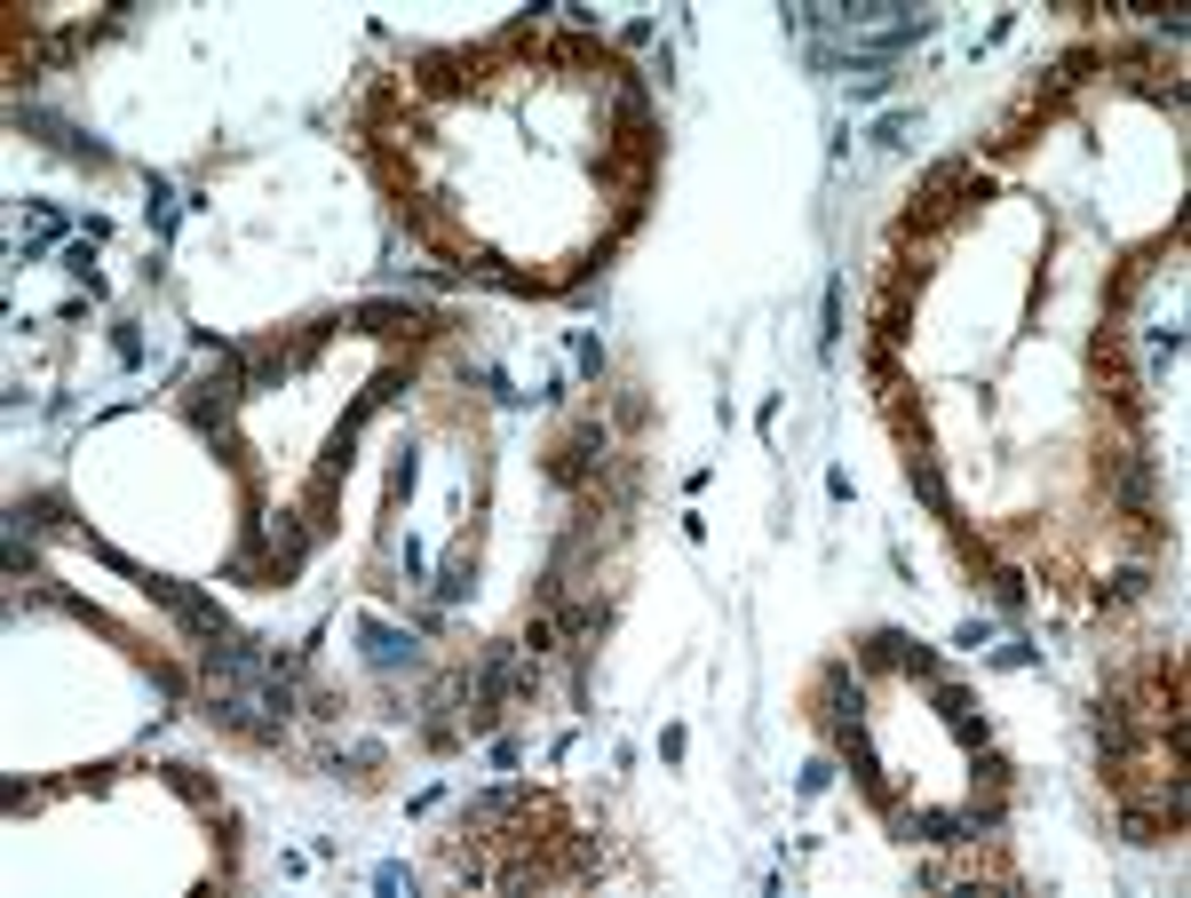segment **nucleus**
<instances>
[{"label": "nucleus", "instance_id": "1", "mask_svg": "<svg viewBox=\"0 0 1191 898\" xmlns=\"http://www.w3.org/2000/svg\"><path fill=\"white\" fill-rule=\"evenodd\" d=\"M366 660H373V669H414V637L373 620V628H366Z\"/></svg>", "mask_w": 1191, "mask_h": 898}, {"label": "nucleus", "instance_id": "3", "mask_svg": "<svg viewBox=\"0 0 1191 898\" xmlns=\"http://www.w3.org/2000/svg\"><path fill=\"white\" fill-rule=\"evenodd\" d=\"M366 326H373V335H422L429 318H422V311H397V303H373V311H366Z\"/></svg>", "mask_w": 1191, "mask_h": 898}, {"label": "nucleus", "instance_id": "4", "mask_svg": "<svg viewBox=\"0 0 1191 898\" xmlns=\"http://www.w3.org/2000/svg\"><path fill=\"white\" fill-rule=\"evenodd\" d=\"M819 343H827V350H834V343H842V279H834V287H827V326H819Z\"/></svg>", "mask_w": 1191, "mask_h": 898}, {"label": "nucleus", "instance_id": "5", "mask_svg": "<svg viewBox=\"0 0 1191 898\" xmlns=\"http://www.w3.org/2000/svg\"><path fill=\"white\" fill-rule=\"evenodd\" d=\"M913 136V112H881V127H874V144H906Z\"/></svg>", "mask_w": 1191, "mask_h": 898}, {"label": "nucleus", "instance_id": "2", "mask_svg": "<svg viewBox=\"0 0 1191 898\" xmlns=\"http://www.w3.org/2000/svg\"><path fill=\"white\" fill-rule=\"evenodd\" d=\"M906 485H913V493H922V502H930L937 517L953 509V502H945V478H937V461H930V453H913V461H906Z\"/></svg>", "mask_w": 1191, "mask_h": 898}]
</instances>
